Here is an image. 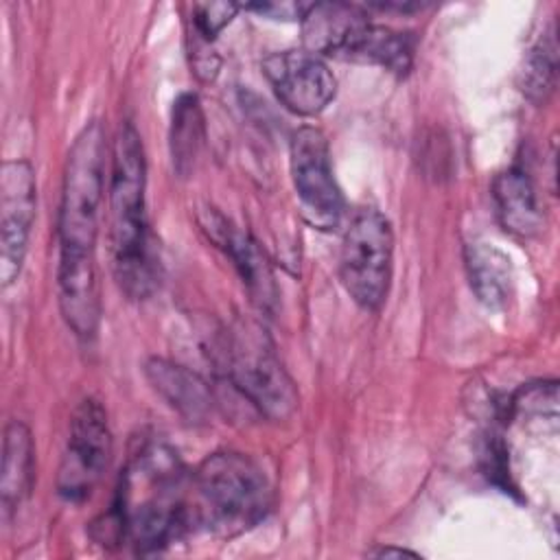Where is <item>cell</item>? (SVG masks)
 Masks as SVG:
<instances>
[{
  "instance_id": "e0dca14e",
  "label": "cell",
  "mask_w": 560,
  "mask_h": 560,
  "mask_svg": "<svg viewBox=\"0 0 560 560\" xmlns=\"http://www.w3.org/2000/svg\"><path fill=\"white\" fill-rule=\"evenodd\" d=\"M341 59L378 63L394 74H407L413 61V39L409 33L368 22L343 50Z\"/></svg>"
},
{
  "instance_id": "d6986e66",
  "label": "cell",
  "mask_w": 560,
  "mask_h": 560,
  "mask_svg": "<svg viewBox=\"0 0 560 560\" xmlns=\"http://www.w3.org/2000/svg\"><path fill=\"white\" fill-rule=\"evenodd\" d=\"M203 112L199 105V98L195 94H182L173 103L171 114V160L177 175L186 177L195 168L199 149L203 144Z\"/></svg>"
},
{
  "instance_id": "5b68a950",
  "label": "cell",
  "mask_w": 560,
  "mask_h": 560,
  "mask_svg": "<svg viewBox=\"0 0 560 560\" xmlns=\"http://www.w3.org/2000/svg\"><path fill=\"white\" fill-rule=\"evenodd\" d=\"M394 267V232L376 208L352 214L341 241L339 278L348 295L363 311H378L387 298Z\"/></svg>"
},
{
  "instance_id": "8fae6325",
  "label": "cell",
  "mask_w": 560,
  "mask_h": 560,
  "mask_svg": "<svg viewBox=\"0 0 560 560\" xmlns=\"http://www.w3.org/2000/svg\"><path fill=\"white\" fill-rule=\"evenodd\" d=\"M57 291L61 315L79 339L90 341L101 324V293L94 256H59Z\"/></svg>"
},
{
  "instance_id": "52a82bcc",
  "label": "cell",
  "mask_w": 560,
  "mask_h": 560,
  "mask_svg": "<svg viewBox=\"0 0 560 560\" xmlns=\"http://www.w3.org/2000/svg\"><path fill=\"white\" fill-rule=\"evenodd\" d=\"M289 168L306 221L330 230L343 217L346 199L332 173L330 147L322 129L300 127L289 144Z\"/></svg>"
},
{
  "instance_id": "3957f363",
  "label": "cell",
  "mask_w": 560,
  "mask_h": 560,
  "mask_svg": "<svg viewBox=\"0 0 560 560\" xmlns=\"http://www.w3.org/2000/svg\"><path fill=\"white\" fill-rule=\"evenodd\" d=\"M271 508V486L260 466L236 451H217L190 472V527L236 536L258 525Z\"/></svg>"
},
{
  "instance_id": "603a6c76",
  "label": "cell",
  "mask_w": 560,
  "mask_h": 560,
  "mask_svg": "<svg viewBox=\"0 0 560 560\" xmlns=\"http://www.w3.org/2000/svg\"><path fill=\"white\" fill-rule=\"evenodd\" d=\"M372 556L376 558H389V556H418L416 551H409V549H400V547H381L378 551H374Z\"/></svg>"
},
{
  "instance_id": "9c48e42d",
  "label": "cell",
  "mask_w": 560,
  "mask_h": 560,
  "mask_svg": "<svg viewBox=\"0 0 560 560\" xmlns=\"http://www.w3.org/2000/svg\"><path fill=\"white\" fill-rule=\"evenodd\" d=\"M37 212V182L28 160H7L0 171V280L9 287L28 249Z\"/></svg>"
},
{
  "instance_id": "30bf717a",
  "label": "cell",
  "mask_w": 560,
  "mask_h": 560,
  "mask_svg": "<svg viewBox=\"0 0 560 560\" xmlns=\"http://www.w3.org/2000/svg\"><path fill=\"white\" fill-rule=\"evenodd\" d=\"M262 74L276 98L298 116L324 112L337 92V79L326 61L306 48L269 52L262 59Z\"/></svg>"
},
{
  "instance_id": "7402d4cb",
  "label": "cell",
  "mask_w": 560,
  "mask_h": 560,
  "mask_svg": "<svg viewBox=\"0 0 560 560\" xmlns=\"http://www.w3.org/2000/svg\"><path fill=\"white\" fill-rule=\"evenodd\" d=\"M311 2H262V4H249L245 9H252L260 15H269L271 20H300L304 18V13L308 11Z\"/></svg>"
},
{
  "instance_id": "4fadbf2b",
  "label": "cell",
  "mask_w": 560,
  "mask_h": 560,
  "mask_svg": "<svg viewBox=\"0 0 560 560\" xmlns=\"http://www.w3.org/2000/svg\"><path fill=\"white\" fill-rule=\"evenodd\" d=\"M368 13L350 2H311L302 18L304 48L313 55L341 57L368 24Z\"/></svg>"
},
{
  "instance_id": "277c9868",
  "label": "cell",
  "mask_w": 560,
  "mask_h": 560,
  "mask_svg": "<svg viewBox=\"0 0 560 560\" xmlns=\"http://www.w3.org/2000/svg\"><path fill=\"white\" fill-rule=\"evenodd\" d=\"M105 158L103 125L90 120L77 133L63 168L57 214L59 256H94L105 195Z\"/></svg>"
},
{
  "instance_id": "44dd1931",
  "label": "cell",
  "mask_w": 560,
  "mask_h": 560,
  "mask_svg": "<svg viewBox=\"0 0 560 560\" xmlns=\"http://www.w3.org/2000/svg\"><path fill=\"white\" fill-rule=\"evenodd\" d=\"M192 18V31L210 42L223 26L232 22V18L238 11V4L234 2H197L190 7Z\"/></svg>"
},
{
  "instance_id": "ba28073f",
  "label": "cell",
  "mask_w": 560,
  "mask_h": 560,
  "mask_svg": "<svg viewBox=\"0 0 560 560\" xmlns=\"http://www.w3.org/2000/svg\"><path fill=\"white\" fill-rule=\"evenodd\" d=\"M112 455V431L98 400L85 398L72 411L68 444L57 475V492L70 503L85 501L101 481Z\"/></svg>"
},
{
  "instance_id": "7a4b0ae2",
  "label": "cell",
  "mask_w": 560,
  "mask_h": 560,
  "mask_svg": "<svg viewBox=\"0 0 560 560\" xmlns=\"http://www.w3.org/2000/svg\"><path fill=\"white\" fill-rule=\"evenodd\" d=\"M147 162L131 122L120 125L109 168V252L120 289L131 300L147 298L158 280L147 223Z\"/></svg>"
},
{
  "instance_id": "8992f818",
  "label": "cell",
  "mask_w": 560,
  "mask_h": 560,
  "mask_svg": "<svg viewBox=\"0 0 560 560\" xmlns=\"http://www.w3.org/2000/svg\"><path fill=\"white\" fill-rule=\"evenodd\" d=\"M223 361L234 387L260 413L271 420H284L295 411V385L260 330L247 326L234 330L225 341Z\"/></svg>"
},
{
  "instance_id": "5bb4252c",
  "label": "cell",
  "mask_w": 560,
  "mask_h": 560,
  "mask_svg": "<svg viewBox=\"0 0 560 560\" xmlns=\"http://www.w3.org/2000/svg\"><path fill=\"white\" fill-rule=\"evenodd\" d=\"M144 374L151 387L186 420L201 422L212 409V396L203 378L179 363L166 359H149Z\"/></svg>"
},
{
  "instance_id": "6da1fadb",
  "label": "cell",
  "mask_w": 560,
  "mask_h": 560,
  "mask_svg": "<svg viewBox=\"0 0 560 560\" xmlns=\"http://www.w3.org/2000/svg\"><path fill=\"white\" fill-rule=\"evenodd\" d=\"M190 472L177 451L162 442H144L129 457L107 532L127 540L136 553H158L190 527Z\"/></svg>"
},
{
  "instance_id": "ffe728a7",
  "label": "cell",
  "mask_w": 560,
  "mask_h": 560,
  "mask_svg": "<svg viewBox=\"0 0 560 560\" xmlns=\"http://www.w3.org/2000/svg\"><path fill=\"white\" fill-rule=\"evenodd\" d=\"M558 74V44L553 26L532 46L518 72L521 92L536 105L545 103L556 90Z\"/></svg>"
},
{
  "instance_id": "7c38bea8",
  "label": "cell",
  "mask_w": 560,
  "mask_h": 560,
  "mask_svg": "<svg viewBox=\"0 0 560 560\" xmlns=\"http://www.w3.org/2000/svg\"><path fill=\"white\" fill-rule=\"evenodd\" d=\"M206 230L210 232L212 241L223 247L225 254L232 258L247 293L252 295V302L260 311H271L278 300V289L260 245L247 232L230 225L223 217H214V221H208Z\"/></svg>"
},
{
  "instance_id": "2e32d148",
  "label": "cell",
  "mask_w": 560,
  "mask_h": 560,
  "mask_svg": "<svg viewBox=\"0 0 560 560\" xmlns=\"http://www.w3.org/2000/svg\"><path fill=\"white\" fill-rule=\"evenodd\" d=\"M492 197L501 225L514 236H534L540 228V210L534 186L521 168H508L497 175Z\"/></svg>"
},
{
  "instance_id": "9a60e30c",
  "label": "cell",
  "mask_w": 560,
  "mask_h": 560,
  "mask_svg": "<svg viewBox=\"0 0 560 560\" xmlns=\"http://www.w3.org/2000/svg\"><path fill=\"white\" fill-rule=\"evenodd\" d=\"M35 479V446L28 427L13 420L4 429L2 468H0V505L9 518L31 494Z\"/></svg>"
},
{
  "instance_id": "ac0fdd59",
  "label": "cell",
  "mask_w": 560,
  "mask_h": 560,
  "mask_svg": "<svg viewBox=\"0 0 560 560\" xmlns=\"http://www.w3.org/2000/svg\"><path fill=\"white\" fill-rule=\"evenodd\" d=\"M464 262L470 287L481 304L501 308L512 295V265L510 258L490 243H468Z\"/></svg>"
}]
</instances>
